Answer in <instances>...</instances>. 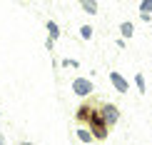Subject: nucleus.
I'll use <instances>...</instances> for the list:
<instances>
[{"label":"nucleus","mask_w":152,"mask_h":145,"mask_svg":"<svg viewBox=\"0 0 152 145\" xmlns=\"http://www.w3.org/2000/svg\"><path fill=\"white\" fill-rule=\"evenodd\" d=\"M120 35H122L125 40H130V38L135 35V23H130V20H125V23H120Z\"/></svg>","instance_id":"39448f33"},{"label":"nucleus","mask_w":152,"mask_h":145,"mask_svg":"<svg viewBox=\"0 0 152 145\" xmlns=\"http://www.w3.org/2000/svg\"><path fill=\"white\" fill-rule=\"evenodd\" d=\"M77 140H80V143H92V140H95L92 130H87V128H77Z\"/></svg>","instance_id":"6e6552de"},{"label":"nucleus","mask_w":152,"mask_h":145,"mask_svg":"<svg viewBox=\"0 0 152 145\" xmlns=\"http://www.w3.org/2000/svg\"><path fill=\"white\" fill-rule=\"evenodd\" d=\"M80 3V8L87 13V15H95L97 13V0H77Z\"/></svg>","instance_id":"0eeeda50"},{"label":"nucleus","mask_w":152,"mask_h":145,"mask_svg":"<svg viewBox=\"0 0 152 145\" xmlns=\"http://www.w3.org/2000/svg\"><path fill=\"white\" fill-rule=\"evenodd\" d=\"M110 83L115 85V90H117V93H122V95L130 90V83H127V78H125L122 73H117V70H112V73H110Z\"/></svg>","instance_id":"20e7f679"},{"label":"nucleus","mask_w":152,"mask_h":145,"mask_svg":"<svg viewBox=\"0 0 152 145\" xmlns=\"http://www.w3.org/2000/svg\"><path fill=\"white\" fill-rule=\"evenodd\" d=\"M62 68H80V60H72V58H65V60H62Z\"/></svg>","instance_id":"9b49d317"},{"label":"nucleus","mask_w":152,"mask_h":145,"mask_svg":"<svg viewBox=\"0 0 152 145\" xmlns=\"http://www.w3.org/2000/svg\"><path fill=\"white\" fill-rule=\"evenodd\" d=\"M135 85H137V93H140V95H142L145 90H147V85H145V78H142V73H135Z\"/></svg>","instance_id":"1a4fd4ad"},{"label":"nucleus","mask_w":152,"mask_h":145,"mask_svg":"<svg viewBox=\"0 0 152 145\" xmlns=\"http://www.w3.org/2000/svg\"><path fill=\"white\" fill-rule=\"evenodd\" d=\"M100 115H102V120H105L107 125H115V123L120 120V110L115 108V105H110V103H105L102 108H100Z\"/></svg>","instance_id":"7ed1b4c3"},{"label":"nucleus","mask_w":152,"mask_h":145,"mask_svg":"<svg viewBox=\"0 0 152 145\" xmlns=\"http://www.w3.org/2000/svg\"><path fill=\"white\" fill-rule=\"evenodd\" d=\"M92 33H95L92 25H82V28H80V38H82V40H92Z\"/></svg>","instance_id":"9d476101"},{"label":"nucleus","mask_w":152,"mask_h":145,"mask_svg":"<svg viewBox=\"0 0 152 145\" xmlns=\"http://www.w3.org/2000/svg\"><path fill=\"white\" fill-rule=\"evenodd\" d=\"M0 115H3V113H0Z\"/></svg>","instance_id":"2eb2a0df"},{"label":"nucleus","mask_w":152,"mask_h":145,"mask_svg":"<svg viewBox=\"0 0 152 145\" xmlns=\"http://www.w3.org/2000/svg\"><path fill=\"white\" fill-rule=\"evenodd\" d=\"M140 20H142V23H150V20H152V13H142V10H140Z\"/></svg>","instance_id":"ddd939ff"},{"label":"nucleus","mask_w":152,"mask_h":145,"mask_svg":"<svg viewBox=\"0 0 152 145\" xmlns=\"http://www.w3.org/2000/svg\"><path fill=\"white\" fill-rule=\"evenodd\" d=\"M90 130H92V135H95V140H107V130H110V125H107L105 120H102V115H100V110H92L90 113Z\"/></svg>","instance_id":"f257e3e1"},{"label":"nucleus","mask_w":152,"mask_h":145,"mask_svg":"<svg viewBox=\"0 0 152 145\" xmlns=\"http://www.w3.org/2000/svg\"><path fill=\"white\" fill-rule=\"evenodd\" d=\"M45 28H48V38H50V40H58V38H60V25L55 20H48Z\"/></svg>","instance_id":"423d86ee"},{"label":"nucleus","mask_w":152,"mask_h":145,"mask_svg":"<svg viewBox=\"0 0 152 145\" xmlns=\"http://www.w3.org/2000/svg\"><path fill=\"white\" fill-rule=\"evenodd\" d=\"M72 93H75L77 98H90L92 93H95L92 80H87V78H75V80H72Z\"/></svg>","instance_id":"f03ea898"},{"label":"nucleus","mask_w":152,"mask_h":145,"mask_svg":"<svg viewBox=\"0 0 152 145\" xmlns=\"http://www.w3.org/2000/svg\"><path fill=\"white\" fill-rule=\"evenodd\" d=\"M140 10H142V13H152V0H142V3H140Z\"/></svg>","instance_id":"f8f14e48"},{"label":"nucleus","mask_w":152,"mask_h":145,"mask_svg":"<svg viewBox=\"0 0 152 145\" xmlns=\"http://www.w3.org/2000/svg\"><path fill=\"white\" fill-rule=\"evenodd\" d=\"M125 43H127V40H125V38H122V35H120V38H117V40H115V45H117V48H125Z\"/></svg>","instance_id":"4468645a"}]
</instances>
